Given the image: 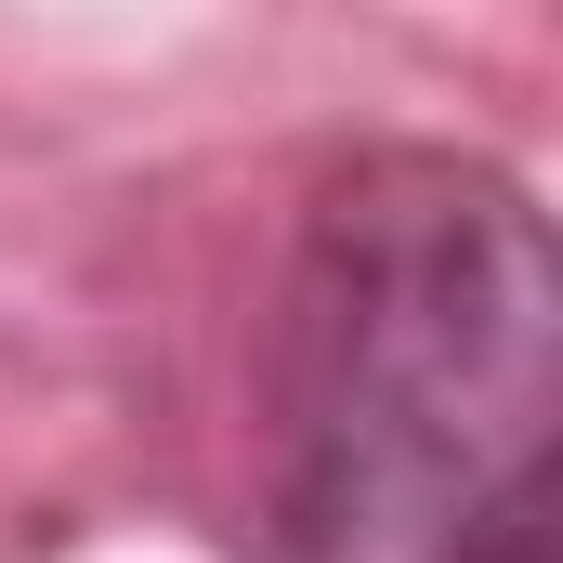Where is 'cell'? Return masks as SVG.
<instances>
[{
    "mask_svg": "<svg viewBox=\"0 0 563 563\" xmlns=\"http://www.w3.org/2000/svg\"><path fill=\"white\" fill-rule=\"evenodd\" d=\"M563 276L498 157L367 144L263 328L276 563H551Z\"/></svg>",
    "mask_w": 563,
    "mask_h": 563,
    "instance_id": "cell-1",
    "label": "cell"
}]
</instances>
